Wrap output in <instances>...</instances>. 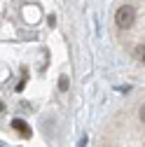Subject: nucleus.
Segmentation results:
<instances>
[{
  "instance_id": "1",
  "label": "nucleus",
  "mask_w": 145,
  "mask_h": 147,
  "mask_svg": "<svg viewBox=\"0 0 145 147\" xmlns=\"http://www.w3.org/2000/svg\"><path fill=\"white\" fill-rule=\"evenodd\" d=\"M133 21H136V9H133L131 5H122V7L115 12V24H117V28L126 30V28L133 26Z\"/></svg>"
},
{
  "instance_id": "2",
  "label": "nucleus",
  "mask_w": 145,
  "mask_h": 147,
  "mask_svg": "<svg viewBox=\"0 0 145 147\" xmlns=\"http://www.w3.org/2000/svg\"><path fill=\"white\" fill-rule=\"evenodd\" d=\"M12 128L19 136H24V138H30V128H28V124L24 121V119H12Z\"/></svg>"
},
{
  "instance_id": "3",
  "label": "nucleus",
  "mask_w": 145,
  "mask_h": 147,
  "mask_svg": "<svg viewBox=\"0 0 145 147\" xmlns=\"http://www.w3.org/2000/svg\"><path fill=\"white\" fill-rule=\"evenodd\" d=\"M133 54H136V59H138V61L145 63V45H138V47L133 49Z\"/></svg>"
},
{
  "instance_id": "4",
  "label": "nucleus",
  "mask_w": 145,
  "mask_h": 147,
  "mask_svg": "<svg viewBox=\"0 0 145 147\" xmlns=\"http://www.w3.org/2000/svg\"><path fill=\"white\" fill-rule=\"evenodd\" d=\"M68 84H70V82H68V75H61V77H59V89H61V91H68Z\"/></svg>"
},
{
  "instance_id": "5",
  "label": "nucleus",
  "mask_w": 145,
  "mask_h": 147,
  "mask_svg": "<svg viewBox=\"0 0 145 147\" xmlns=\"http://www.w3.org/2000/svg\"><path fill=\"white\" fill-rule=\"evenodd\" d=\"M138 117H140V121L145 124V105H140V112H138Z\"/></svg>"
},
{
  "instance_id": "6",
  "label": "nucleus",
  "mask_w": 145,
  "mask_h": 147,
  "mask_svg": "<svg viewBox=\"0 0 145 147\" xmlns=\"http://www.w3.org/2000/svg\"><path fill=\"white\" fill-rule=\"evenodd\" d=\"M84 145H87V138H82V140L77 142V147H84Z\"/></svg>"
},
{
  "instance_id": "7",
  "label": "nucleus",
  "mask_w": 145,
  "mask_h": 147,
  "mask_svg": "<svg viewBox=\"0 0 145 147\" xmlns=\"http://www.w3.org/2000/svg\"><path fill=\"white\" fill-rule=\"evenodd\" d=\"M0 112H3V103H0Z\"/></svg>"
},
{
  "instance_id": "8",
  "label": "nucleus",
  "mask_w": 145,
  "mask_h": 147,
  "mask_svg": "<svg viewBox=\"0 0 145 147\" xmlns=\"http://www.w3.org/2000/svg\"><path fill=\"white\" fill-rule=\"evenodd\" d=\"M0 147H3V145H0Z\"/></svg>"
}]
</instances>
